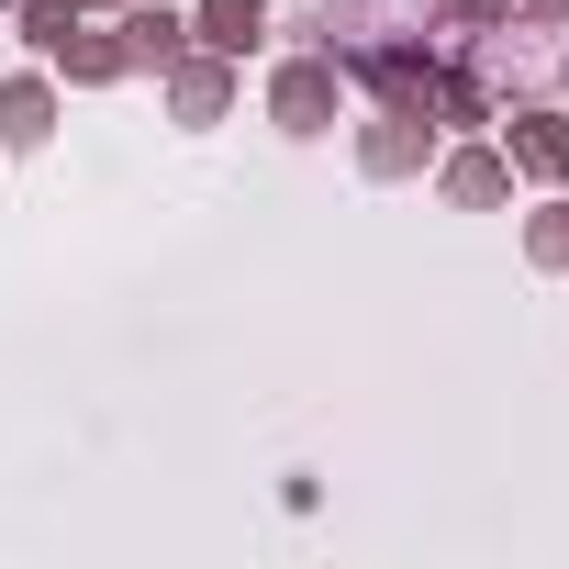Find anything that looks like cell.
Instances as JSON below:
<instances>
[{
  "label": "cell",
  "mask_w": 569,
  "mask_h": 569,
  "mask_svg": "<svg viewBox=\"0 0 569 569\" xmlns=\"http://www.w3.org/2000/svg\"><path fill=\"white\" fill-rule=\"evenodd\" d=\"M336 112H347V57L336 46H302V57H279L268 68V123L279 134H336Z\"/></svg>",
  "instance_id": "6da1fadb"
},
{
  "label": "cell",
  "mask_w": 569,
  "mask_h": 569,
  "mask_svg": "<svg viewBox=\"0 0 569 569\" xmlns=\"http://www.w3.org/2000/svg\"><path fill=\"white\" fill-rule=\"evenodd\" d=\"M436 46L425 34H380V46H347V79L369 90V101H402V112H436Z\"/></svg>",
  "instance_id": "7a4b0ae2"
},
{
  "label": "cell",
  "mask_w": 569,
  "mask_h": 569,
  "mask_svg": "<svg viewBox=\"0 0 569 569\" xmlns=\"http://www.w3.org/2000/svg\"><path fill=\"white\" fill-rule=\"evenodd\" d=\"M157 90H168V123H190V134H212L234 101H246V68L234 57H212V46H179L168 68H157Z\"/></svg>",
  "instance_id": "3957f363"
},
{
  "label": "cell",
  "mask_w": 569,
  "mask_h": 569,
  "mask_svg": "<svg viewBox=\"0 0 569 569\" xmlns=\"http://www.w3.org/2000/svg\"><path fill=\"white\" fill-rule=\"evenodd\" d=\"M436 146H447V123H436V112L369 101V123H358V179H425V168H436Z\"/></svg>",
  "instance_id": "277c9868"
},
{
  "label": "cell",
  "mask_w": 569,
  "mask_h": 569,
  "mask_svg": "<svg viewBox=\"0 0 569 569\" xmlns=\"http://www.w3.org/2000/svg\"><path fill=\"white\" fill-rule=\"evenodd\" d=\"M436 201H447V212H502V201H513V157L480 146V134H469V146H436Z\"/></svg>",
  "instance_id": "5b68a950"
},
{
  "label": "cell",
  "mask_w": 569,
  "mask_h": 569,
  "mask_svg": "<svg viewBox=\"0 0 569 569\" xmlns=\"http://www.w3.org/2000/svg\"><path fill=\"white\" fill-rule=\"evenodd\" d=\"M57 146V68L0 79V157H46Z\"/></svg>",
  "instance_id": "8992f818"
},
{
  "label": "cell",
  "mask_w": 569,
  "mask_h": 569,
  "mask_svg": "<svg viewBox=\"0 0 569 569\" xmlns=\"http://www.w3.org/2000/svg\"><path fill=\"white\" fill-rule=\"evenodd\" d=\"M502 157H513V179H569V101H536V112H513L502 123Z\"/></svg>",
  "instance_id": "52a82bcc"
},
{
  "label": "cell",
  "mask_w": 569,
  "mask_h": 569,
  "mask_svg": "<svg viewBox=\"0 0 569 569\" xmlns=\"http://www.w3.org/2000/svg\"><path fill=\"white\" fill-rule=\"evenodd\" d=\"M46 68H57L68 90H112V79H134V57H123V34H112V23H90V12H79V23L57 34V57H46Z\"/></svg>",
  "instance_id": "ba28073f"
},
{
  "label": "cell",
  "mask_w": 569,
  "mask_h": 569,
  "mask_svg": "<svg viewBox=\"0 0 569 569\" xmlns=\"http://www.w3.org/2000/svg\"><path fill=\"white\" fill-rule=\"evenodd\" d=\"M268 23H279V0H190V46H212L234 68L268 46Z\"/></svg>",
  "instance_id": "9c48e42d"
},
{
  "label": "cell",
  "mask_w": 569,
  "mask_h": 569,
  "mask_svg": "<svg viewBox=\"0 0 569 569\" xmlns=\"http://www.w3.org/2000/svg\"><path fill=\"white\" fill-rule=\"evenodd\" d=\"M112 34H123V57H134V68H168V57L190 46V12H179V0H123Z\"/></svg>",
  "instance_id": "30bf717a"
},
{
  "label": "cell",
  "mask_w": 569,
  "mask_h": 569,
  "mask_svg": "<svg viewBox=\"0 0 569 569\" xmlns=\"http://www.w3.org/2000/svg\"><path fill=\"white\" fill-rule=\"evenodd\" d=\"M436 123H447V134L502 123V101H491V68H480V57H447V68H436Z\"/></svg>",
  "instance_id": "8fae6325"
},
{
  "label": "cell",
  "mask_w": 569,
  "mask_h": 569,
  "mask_svg": "<svg viewBox=\"0 0 569 569\" xmlns=\"http://www.w3.org/2000/svg\"><path fill=\"white\" fill-rule=\"evenodd\" d=\"M425 23L458 46H491V34H513V0H425Z\"/></svg>",
  "instance_id": "7c38bea8"
},
{
  "label": "cell",
  "mask_w": 569,
  "mask_h": 569,
  "mask_svg": "<svg viewBox=\"0 0 569 569\" xmlns=\"http://www.w3.org/2000/svg\"><path fill=\"white\" fill-rule=\"evenodd\" d=\"M525 257H536V268H569V190H547V201L525 212Z\"/></svg>",
  "instance_id": "4fadbf2b"
},
{
  "label": "cell",
  "mask_w": 569,
  "mask_h": 569,
  "mask_svg": "<svg viewBox=\"0 0 569 569\" xmlns=\"http://www.w3.org/2000/svg\"><path fill=\"white\" fill-rule=\"evenodd\" d=\"M12 23H23V46H34V57H57V34L79 23V0H12Z\"/></svg>",
  "instance_id": "5bb4252c"
},
{
  "label": "cell",
  "mask_w": 569,
  "mask_h": 569,
  "mask_svg": "<svg viewBox=\"0 0 569 569\" xmlns=\"http://www.w3.org/2000/svg\"><path fill=\"white\" fill-rule=\"evenodd\" d=\"M513 12H525V23H569V0H513Z\"/></svg>",
  "instance_id": "9a60e30c"
},
{
  "label": "cell",
  "mask_w": 569,
  "mask_h": 569,
  "mask_svg": "<svg viewBox=\"0 0 569 569\" xmlns=\"http://www.w3.org/2000/svg\"><path fill=\"white\" fill-rule=\"evenodd\" d=\"M79 12H90V23H112V12H123V0H79Z\"/></svg>",
  "instance_id": "2e32d148"
},
{
  "label": "cell",
  "mask_w": 569,
  "mask_h": 569,
  "mask_svg": "<svg viewBox=\"0 0 569 569\" xmlns=\"http://www.w3.org/2000/svg\"><path fill=\"white\" fill-rule=\"evenodd\" d=\"M558 101H569V57H558Z\"/></svg>",
  "instance_id": "e0dca14e"
},
{
  "label": "cell",
  "mask_w": 569,
  "mask_h": 569,
  "mask_svg": "<svg viewBox=\"0 0 569 569\" xmlns=\"http://www.w3.org/2000/svg\"><path fill=\"white\" fill-rule=\"evenodd\" d=\"M0 12H12V0H0Z\"/></svg>",
  "instance_id": "ac0fdd59"
},
{
  "label": "cell",
  "mask_w": 569,
  "mask_h": 569,
  "mask_svg": "<svg viewBox=\"0 0 569 569\" xmlns=\"http://www.w3.org/2000/svg\"><path fill=\"white\" fill-rule=\"evenodd\" d=\"M558 190H569V179H558Z\"/></svg>",
  "instance_id": "d6986e66"
}]
</instances>
